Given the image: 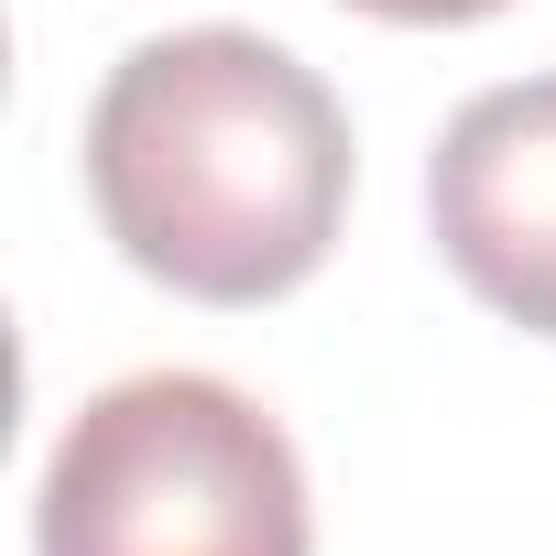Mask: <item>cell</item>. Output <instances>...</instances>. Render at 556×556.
Masks as SVG:
<instances>
[{"mask_svg":"<svg viewBox=\"0 0 556 556\" xmlns=\"http://www.w3.org/2000/svg\"><path fill=\"white\" fill-rule=\"evenodd\" d=\"M88 207L153 285L197 306H273L350 218V110L273 34H153L88 99Z\"/></svg>","mask_w":556,"mask_h":556,"instance_id":"1","label":"cell"},{"mask_svg":"<svg viewBox=\"0 0 556 556\" xmlns=\"http://www.w3.org/2000/svg\"><path fill=\"white\" fill-rule=\"evenodd\" d=\"M34 556H317L295 437L218 371H131L66 415Z\"/></svg>","mask_w":556,"mask_h":556,"instance_id":"2","label":"cell"},{"mask_svg":"<svg viewBox=\"0 0 556 556\" xmlns=\"http://www.w3.org/2000/svg\"><path fill=\"white\" fill-rule=\"evenodd\" d=\"M426 229L491 317H513L523 339H556V77L480 88L437 131Z\"/></svg>","mask_w":556,"mask_h":556,"instance_id":"3","label":"cell"},{"mask_svg":"<svg viewBox=\"0 0 556 556\" xmlns=\"http://www.w3.org/2000/svg\"><path fill=\"white\" fill-rule=\"evenodd\" d=\"M350 12H371V23H491V12H513V0H350Z\"/></svg>","mask_w":556,"mask_h":556,"instance_id":"4","label":"cell"}]
</instances>
